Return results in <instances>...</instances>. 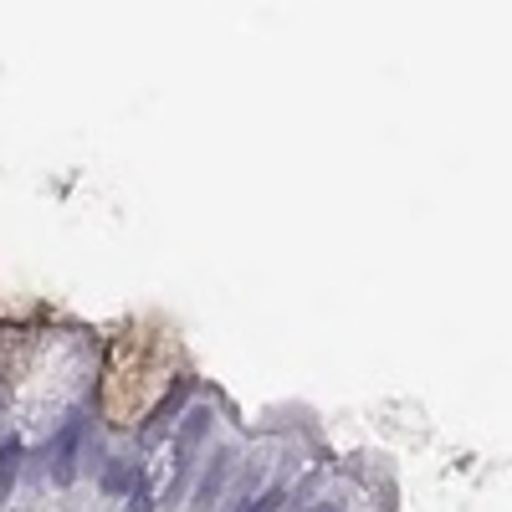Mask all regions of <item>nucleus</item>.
<instances>
[{
	"mask_svg": "<svg viewBox=\"0 0 512 512\" xmlns=\"http://www.w3.org/2000/svg\"><path fill=\"white\" fill-rule=\"evenodd\" d=\"M175 379V349L154 328L123 333L108 354V384H103V415L113 425H139L149 405L164 395V384Z\"/></svg>",
	"mask_w": 512,
	"mask_h": 512,
	"instance_id": "f257e3e1",
	"label": "nucleus"
},
{
	"mask_svg": "<svg viewBox=\"0 0 512 512\" xmlns=\"http://www.w3.org/2000/svg\"><path fill=\"white\" fill-rule=\"evenodd\" d=\"M77 436H82V425L67 420V425H62V436H57V482H72V451H77Z\"/></svg>",
	"mask_w": 512,
	"mask_h": 512,
	"instance_id": "f03ea898",
	"label": "nucleus"
},
{
	"mask_svg": "<svg viewBox=\"0 0 512 512\" xmlns=\"http://www.w3.org/2000/svg\"><path fill=\"white\" fill-rule=\"evenodd\" d=\"M16 466H21V441H6L0 446V502H6V492L16 482Z\"/></svg>",
	"mask_w": 512,
	"mask_h": 512,
	"instance_id": "7ed1b4c3",
	"label": "nucleus"
},
{
	"mask_svg": "<svg viewBox=\"0 0 512 512\" xmlns=\"http://www.w3.org/2000/svg\"><path fill=\"white\" fill-rule=\"evenodd\" d=\"M277 507H282V492H267V497H262V502H256L251 512H277Z\"/></svg>",
	"mask_w": 512,
	"mask_h": 512,
	"instance_id": "20e7f679",
	"label": "nucleus"
}]
</instances>
